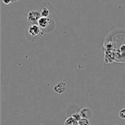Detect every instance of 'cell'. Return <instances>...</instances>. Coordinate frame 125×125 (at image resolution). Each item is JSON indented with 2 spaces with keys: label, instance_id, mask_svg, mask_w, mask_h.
I'll return each mask as SVG.
<instances>
[{
  "label": "cell",
  "instance_id": "obj_5",
  "mask_svg": "<svg viewBox=\"0 0 125 125\" xmlns=\"http://www.w3.org/2000/svg\"><path fill=\"white\" fill-rule=\"evenodd\" d=\"M66 89H67V83L62 81V82H59V83H57L56 85L54 86L53 92H56V94H61L65 92Z\"/></svg>",
  "mask_w": 125,
  "mask_h": 125
},
{
  "label": "cell",
  "instance_id": "obj_2",
  "mask_svg": "<svg viewBox=\"0 0 125 125\" xmlns=\"http://www.w3.org/2000/svg\"><path fill=\"white\" fill-rule=\"evenodd\" d=\"M41 17L40 12H39L37 10H32L28 12L27 21L29 24H37Z\"/></svg>",
  "mask_w": 125,
  "mask_h": 125
},
{
  "label": "cell",
  "instance_id": "obj_6",
  "mask_svg": "<svg viewBox=\"0 0 125 125\" xmlns=\"http://www.w3.org/2000/svg\"><path fill=\"white\" fill-rule=\"evenodd\" d=\"M79 114L81 116V118H83V119H90L91 118H92L93 116V113L91 109L88 108H82L80 111H79Z\"/></svg>",
  "mask_w": 125,
  "mask_h": 125
},
{
  "label": "cell",
  "instance_id": "obj_7",
  "mask_svg": "<svg viewBox=\"0 0 125 125\" xmlns=\"http://www.w3.org/2000/svg\"><path fill=\"white\" fill-rule=\"evenodd\" d=\"M53 8L51 5H43L40 10V14L42 17H50V14L52 11Z\"/></svg>",
  "mask_w": 125,
  "mask_h": 125
},
{
  "label": "cell",
  "instance_id": "obj_1",
  "mask_svg": "<svg viewBox=\"0 0 125 125\" xmlns=\"http://www.w3.org/2000/svg\"><path fill=\"white\" fill-rule=\"evenodd\" d=\"M105 57L106 62L125 60V31L116 30L109 34L105 42Z\"/></svg>",
  "mask_w": 125,
  "mask_h": 125
},
{
  "label": "cell",
  "instance_id": "obj_4",
  "mask_svg": "<svg viewBox=\"0 0 125 125\" xmlns=\"http://www.w3.org/2000/svg\"><path fill=\"white\" fill-rule=\"evenodd\" d=\"M37 24L44 31L45 29L48 28L51 25L53 24V20L50 17H41Z\"/></svg>",
  "mask_w": 125,
  "mask_h": 125
},
{
  "label": "cell",
  "instance_id": "obj_8",
  "mask_svg": "<svg viewBox=\"0 0 125 125\" xmlns=\"http://www.w3.org/2000/svg\"><path fill=\"white\" fill-rule=\"evenodd\" d=\"M64 125H78V121L74 119L72 116H70L65 120Z\"/></svg>",
  "mask_w": 125,
  "mask_h": 125
},
{
  "label": "cell",
  "instance_id": "obj_3",
  "mask_svg": "<svg viewBox=\"0 0 125 125\" xmlns=\"http://www.w3.org/2000/svg\"><path fill=\"white\" fill-rule=\"evenodd\" d=\"M28 33L31 37H37L43 34L44 31L40 27L38 24H29V27L28 29Z\"/></svg>",
  "mask_w": 125,
  "mask_h": 125
},
{
  "label": "cell",
  "instance_id": "obj_11",
  "mask_svg": "<svg viewBox=\"0 0 125 125\" xmlns=\"http://www.w3.org/2000/svg\"><path fill=\"white\" fill-rule=\"evenodd\" d=\"M72 116H73L74 119H75L76 120H78V122L81 119V115H80V114H79V113L74 114L73 115H72Z\"/></svg>",
  "mask_w": 125,
  "mask_h": 125
},
{
  "label": "cell",
  "instance_id": "obj_12",
  "mask_svg": "<svg viewBox=\"0 0 125 125\" xmlns=\"http://www.w3.org/2000/svg\"><path fill=\"white\" fill-rule=\"evenodd\" d=\"M14 1H17V0H14Z\"/></svg>",
  "mask_w": 125,
  "mask_h": 125
},
{
  "label": "cell",
  "instance_id": "obj_10",
  "mask_svg": "<svg viewBox=\"0 0 125 125\" xmlns=\"http://www.w3.org/2000/svg\"><path fill=\"white\" fill-rule=\"evenodd\" d=\"M119 116L121 119H125V108H123L122 110H120L119 113Z\"/></svg>",
  "mask_w": 125,
  "mask_h": 125
},
{
  "label": "cell",
  "instance_id": "obj_9",
  "mask_svg": "<svg viewBox=\"0 0 125 125\" xmlns=\"http://www.w3.org/2000/svg\"><path fill=\"white\" fill-rule=\"evenodd\" d=\"M78 125H91L89 119L81 118V119L78 122Z\"/></svg>",
  "mask_w": 125,
  "mask_h": 125
}]
</instances>
